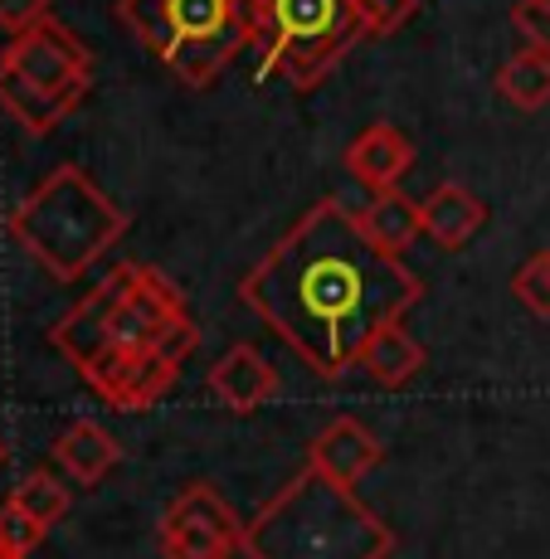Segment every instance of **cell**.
<instances>
[{
	"label": "cell",
	"mask_w": 550,
	"mask_h": 559,
	"mask_svg": "<svg viewBox=\"0 0 550 559\" xmlns=\"http://www.w3.org/2000/svg\"><path fill=\"white\" fill-rule=\"evenodd\" d=\"M239 297L312 374L341 380L385 326L419 307L424 283L327 195L244 273Z\"/></svg>",
	"instance_id": "obj_1"
},
{
	"label": "cell",
	"mask_w": 550,
	"mask_h": 559,
	"mask_svg": "<svg viewBox=\"0 0 550 559\" xmlns=\"http://www.w3.org/2000/svg\"><path fill=\"white\" fill-rule=\"evenodd\" d=\"M49 341L103 404L137 414L176 390L200 331L171 277L147 263H122L54 321Z\"/></svg>",
	"instance_id": "obj_2"
},
{
	"label": "cell",
	"mask_w": 550,
	"mask_h": 559,
	"mask_svg": "<svg viewBox=\"0 0 550 559\" xmlns=\"http://www.w3.org/2000/svg\"><path fill=\"white\" fill-rule=\"evenodd\" d=\"M249 559H390L395 531L381 521L355 487L327 472L302 467L268 507L244 525Z\"/></svg>",
	"instance_id": "obj_3"
},
{
	"label": "cell",
	"mask_w": 550,
	"mask_h": 559,
	"mask_svg": "<svg viewBox=\"0 0 550 559\" xmlns=\"http://www.w3.org/2000/svg\"><path fill=\"white\" fill-rule=\"evenodd\" d=\"M15 243L54 283H79L98 258L127 234V214L79 166H59L10 214Z\"/></svg>",
	"instance_id": "obj_4"
},
{
	"label": "cell",
	"mask_w": 550,
	"mask_h": 559,
	"mask_svg": "<svg viewBox=\"0 0 550 559\" xmlns=\"http://www.w3.org/2000/svg\"><path fill=\"white\" fill-rule=\"evenodd\" d=\"M117 20L186 88H210L254 45L249 0H117Z\"/></svg>",
	"instance_id": "obj_5"
},
{
	"label": "cell",
	"mask_w": 550,
	"mask_h": 559,
	"mask_svg": "<svg viewBox=\"0 0 550 559\" xmlns=\"http://www.w3.org/2000/svg\"><path fill=\"white\" fill-rule=\"evenodd\" d=\"M258 79H283L297 93L317 88L365 39L355 0H249Z\"/></svg>",
	"instance_id": "obj_6"
},
{
	"label": "cell",
	"mask_w": 550,
	"mask_h": 559,
	"mask_svg": "<svg viewBox=\"0 0 550 559\" xmlns=\"http://www.w3.org/2000/svg\"><path fill=\"white\" fill-rule=\"evenodd\" d=\"M0 63L15 69L25 83H35L39 93L59 98L69 112H79V103L89 98V88H93L89 49H83L79 35H73L69 25H59L54 15H45L39 25H30V29H20V35H10Z\"/></svg>",
	"instance_id": "obj_7"
},
{
	"label": "cell",
	"mask_w": 550,
	"mask_h": 559,
	"mask_svg": "<svg viewBox=\"0 0 550 559\" xmlns=\"http://www.w3.org/2000/svg\"><path fill=\"white\" fill-rule=\"evenodd\" d=\"M156 545L161 559H234V550H244V521L220 497V487L196 481L166 501L156 521Z\"/></svg>",
	"instance_id": "obj_8"
},
{
	"label": "cell",
	"mask_w": 550,
	"mask_h": 559,
	"mask_svg": "<svg viewBox=\"0 0 550 559\" xmlns=\"http://www.w3.org/2000/svg\"><path fill=\"white\" fill-rule=\"evenodd\" d=\"M385 448L361 418H331L317 438L307 443V467L327 472L341 487H361L375 467H381Z\"/></svg>",
	"instance_id": "obj_9"
},
{
	"label": "cell",
	"mask_w": 550,
	"mask_h": 559,
	"mask_svg": "<svg viewBox=\"0 0 550 559\" xmlns=\"http://www.w3.org/2000/svg\"><path fill=\"white\" fill-rule=\"evenodd\" d=\"M351 180H361L365 190H395L405 180V170L414 166V142L390 122H371L341 156Z\"/></svg>",
	"instance_id": "obj_10"
},
{
	"label": "cell",
	"mask_w": 550,
	"mask_h": 559,
	"mask_svg": "<svg viewBox=\"0 0 550 559\" xmlns=\"http://www.w3.org/2000/svg\"><path fill=\"white\" fill-rule=\"evenodd\" d=\"M210 394L234 414H254L268 400H278V370L258 356L254 346H234L230 356H220L210 365Z\"/></svg>",
	"instance_id": "obj_11"
},
{
	"label": "cell",
	"mask_w": 550,
	"mask_h": 559,
	"mask_svg": "<svg viewBox=\"0 0 550 559\" xmlns=\"http://www.w3.org/2000/svg\"><path fill=\"white\" fill-rule=\"evenodd\" d=\"M419 214H424V234L448 253L468 249L482 234V224H488V204L472 195L468 186H458V180H444L434 195L419 204Z\"/></svg>",
	"instance_id": "obj_12"
},
{
	"label": "cell",
	"mask_w": 550,
	"mask_h": 559,
	"mask_svg": "<svg viewBox=\"0 0 550 559\" xmlns=\"http://www.w3.org/2000/svg\"><path fill=\"white\" fill-rule=\"evenodd\" d=\"M54 462L69 472L79 487H98L107 472L122 462V448L103 424H69L54 438Z\"/></svg>",
	"instance_id": "obj_13"
},
{
	"label": "cell",
	"mask_w": 550,
	"mask_h": 559,
	"mask_svg": "<svg viewBox=\"0 0 550 559\" xmlns=\"http://www.w3.org/2000/svg\"><path fill=\"white\" fill-rule=\"evenodd\" d=\"M361 229L371 234L385 253L400 258L409 243L424 234V214H419V204L409 200L400 186H395V190H375V200L361 210Z\"/></svg>",
	"instance_id": "obj_14"
},
{
	"label": "cell",
	"mask_w": 550,
	"mask_h": 559,
	"mask_svg": "<svg viewBox=\"0 0 550 559\" xmlns=\"http://www.w3.org/2000/svg\"><path fill=\"white\" fill-rule=\"evenodd\" d=\"M361 370L371 374L375 384H385V390H400V384H409L424 370V346L405 331V321H395V326H385L381 336L365 346Z\"/></svg>",
	"instance_id": "obj_15"
},
{
	"label": "cell",
	"mask_w": 550,
	"mask_h": 559,
	"mask_svg": "<svg viewBox=\"0 0 550 559\" xmlns=\"http://www.w3.org/2000/svg\"><path fill=\"white\" fill-rule=\"evenodd\" d=\"M498 98L512 103L516 112H541L550 103V59L541 49H516L498 69Z\"/></svg>",
	"instance_id": "obj_16"
},
{
	"label": "cell",
	"mask_w": 550,
	"mask_h": 559,
	"mask_svg": "<svg viewBox=\"0 0 550 559\" xmlns=\"http://www.w3.org/2000/svg\"><path fill=\"white\" fill-rule=\"evenodd\" d=\"M0 112H10L25 132L35 136H49L54 127L69 117V107H63L59 98H49V93H39L35 83H25L15 69H5L0 63Z\"/></svg>",
	"instance_id": "obj_17"
},
{
	"label": "cell",
	"mask_w": 550,
	"mask_h": 559,
	"mask_svg": "<svg viewBox=\"0 0 550 559\" xmlns=\"http://www.w3.org/2000/svg\"><path fill=\"white\" fill-rule=\"evenodd\" d=\"M10 507H20L25 515H35L39 525H59L63 515H69V491H63V481L54 477V472H30V477L15 481V491H10Z\"/></svg>",
	"instance_id": "obj_18"
},
{
	"label": "cell",
	"mask_w": 550,
	"mask_h": 559,
	"mask_svg": "<svg viewBox=\"0 0 550 559\" xmlns=\"http://www.w3.org/2000/svg\"><path fill=\"white\" fill-rule=\"evenodd\" d=\"M512 293L531 317H550V253H531L516 267Z\"/></svg>",
	"instance_id": "obj_19"
},
{
	"label": "cell",
	"mask_w": 550,
	"mask_h": 559,
	"mask_svg": "<svg viewBox=\"0 0 550 559\" xmlns=\"http://www.w3.org/2000/svg\"><path fill=\"white\" fill-rule=\"evenodd\" d=\"M361 5L365 39H390L395 29L409 25V15L419 10V0H355Z\"/></svg>",
	"instance_id": "obj_20"
},
{
	"label": "cell",
	"mask_w": 550,
	"mask_h": 559,
	"mask_svg": "<svg viewBox=\"0 0 550 559\" xmlns=\"http://www.w3.org/2000/svg\"><path fill=\"white\" fill-rule=\"evenodd\" d=\"M45 525L35 521V515H25L20 507H0V540L10 545V555H20V559H30V550H39V540H45Z\"/></svg>",
	"instance_id": "obj_21"
},
{
	"label": "cell",
	"mask_w": 550,
	"mask_h": 559,
	"mask_svg": "<svg viewBox=\"0 0 550 559\" xmlns=\"http://www.w3.org/2000/svg\"><path fill=\"white\" fill-rule=\"evenodd\" d=\"M512 29L531 49H541L546 59H550V15L536 5V0H516V5H512Z\"/></svg>",
	"instance_id": "obj_22"
},
{
	"label": "cell",
	"mask_w": 550,
	"mask_h": 559,
	"mask_svg": "<svg viewBox=\"0 0 550 559\" xmlns=\"http://www.w3.org/2000/svg\"><path fill=\"white\" fill-rule=\"evenodd\" d=\"M45 15H49V0H0V29H10V35L39 25Z\"/></svg>",
	"instance_id": "obj_23"
},
{
	"label": "cell",
	"mask_w": 550,
	"mask_h": 559,
	"mask_svg": "<svg viewBox=\"0 0 550 559\" xmlns=\"http://www.w3.org/2000/svg\"><path fill=\"white\" fill-rule=\"evenodd\" d=\"M0 559H20V555H10V545H5V540H0Z\"/></svg>",
	"instance_id": "obj_24"
},
{
	"label": "cell",
	"mask_w": 550,
	"mask_h": 559,
	"mask_svg": "<svg viewBox=\"0 0 550 559\" xmlns=\"http://www.w3.org/2000/svg\"><path fill=\"white\" fill-rule=\"evenodd\" d=\"M0 467H5V438H0Z\"/></svg>",
	"instance_id": "obj_25"
},
{
	"label": "cell",
	"mask_w": 550,
	"mask_h": 559,
	"mask_svg": "<svg viewBox=\"0 0 550 559\" xmlns=\"http://www.w3.org/2000/svg\"><path fill=\"white\" fill-rule=\"evenodd\" d=\"M536 5H541V10H546V15H550V0H536Z\"/></svg>",
	"instance_id": "obj_26"
}]
</instances>
